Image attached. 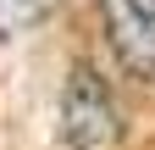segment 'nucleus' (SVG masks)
I'll list each match as a JSON object with an SVG mask.
<instances>
[{"label": "nucleus", "mask_w": 155, "mask_h": 150, "mask_svg": "<svg viewBox=\"0 0 155 150\" xmlns=\"http://www.w3.org/2000/svg\"><path fill=\"white\" fill-rule=\"evenodd\" d=\"M116 145V106L89 67H72L61 95V150H111Z\"/></svg>", "instance_id": "f257e3e1"}, {"label": "nucleus", "mask_w": 155, "mask_h": 150, "mask_svg": "<svg viewBox=\"0 0 155 150\" xmlns=\"http://www.w3.org/2000/svg\"><path fill=\"white\" fill-rule=\"evenodd\" d=\"M105 28L122 67L155 78V0H105Z\"/></svg>", "instance_id": "f03ea898"}, {"label": "nucleus", "mask_w": 155, "mask_h": 150, "mask_svg": "<svg viewBox=\"0 0 155 150\" xmlns=\"http://www.w3.org/2000/svg\"><path fill=\"white\" fill-rule=\"evenodd\" d=\"M50 11H55V0H0V39H11V33L45 22Z\"/></svg>", "instance_id": "7ed1b4c3"}]
</instances>
